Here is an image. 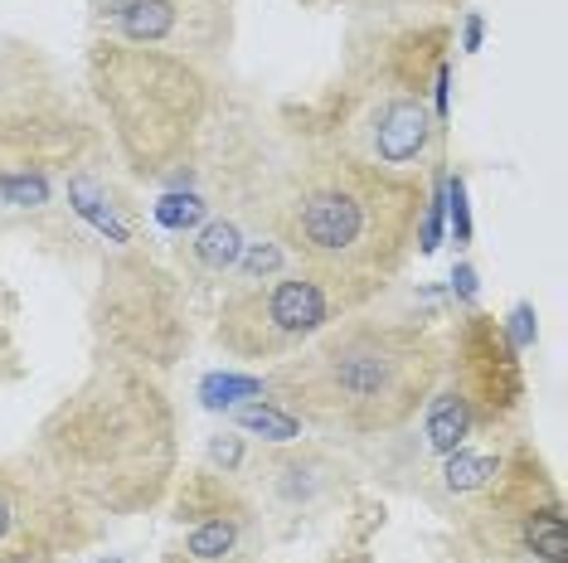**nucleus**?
Here are the masks:
<instances>
[{
	"instance_id": "5",
	"label": "nucleus",
	"mask_w": 568,
	"mask_h": 563,
	"mask_svg": "<svg viewBox=\"0 0 568 563\" xmlns=\"http://www.w3.org/2000/svg\"><path fill=\"white\" fill-rule=\"evenodd\" d=\"M335 311L341 306L312 277H277L267 287L248 282L219 311V340L243 360H277V355H292L296 345L316 340Z\"/></svg>"
},
{
	"instance_id": "3",
	"label": "nucleus",
	"mask_w": 568,
	"mask_h": 563,
	"mask_svg": "<svg viewBox=\"0 0 568 563\" xmlns=\"http://www.w3.org/2000/svg\"><path fill=\"white\" fill-rule=\"evenodd\" d=\"M437 383V350L408 326L351 321L316 336L312 350L273 379L287 413L341 432H389L418 413Z\"/></svg>"
},
{
	"instance_id": "14",
	"label": "nucleus",
	"mask_w": 568,
	"mask_h": 563,
	"mask_svg": "<svg viewBox=\"0 0 568 563\" xmlns=\"http://www.w3.org/2000/svg\"><path fill=\"white\" fill-rule=\"evenodd\" d=\"M496 481H500V457L452 452V462H447V491L471 495V491H486V485H496Z\"/></svg>"
},
{
	"instance_id": "8",
	"label": "nucleus",
	"mask_w": 568,
	"mask_h": 563,
	"mask_svg": "<svg viewBox=\"0 0 568 563\" xmlns=\"http://www.w3.org/2000/svg\"><path fill=\"white\" fill-rule=\"evenodd\" d=\"M433 117L423 108V98H384L379 108L359 126V161L384 165V171H398V165H413L428 151L433 141Z\"/></svg>"
},
{
	"instance_id": "21",
	"label": "nucleus",
	"mask_w": 568,
	"mask_h": 563,
	"mask_svg": "<svg viewBox=\"0 0 568 563\" xmlns=\"http://www.w3.org/2000/svg\"><path fill=\"white\" fill-rule=\"evenodd\" d=\"M239 452H243V447H239V438H229V432H224V438H214V442H210V457H214V462H224L229 471L239 467Z\"/></svg>"
},
{
	"instance_id": "16",
	"label": "nucleus",
	"mask_w": 568,
	"mask_h": 563,
	"mask_svg": "<svg viewBox=\"0 0 568 563\" xmlns=\"http://www.w3.org/2000/svg\"><path fill=\"white\" fill-rule=\"evenodd\" d=\"M253 393H263V379L253 375H210L200 383V399L210 408H234L239 399H253Z\"/></svg>"
},
{
	"instance_id": "26",
	"label": "nucleus",
	"mask_w": 568,
	"mask_h": 563,
	"mask_svg": "<svg viewBox=\"0 0 568 563\" xmlns=\"http://www.w3.org/2000/svg\"><path fill=\"white\" fill-rule=\"evenodd\" d=\"M185 563H195V559H185ZM224 563H229V559H224Z\"/></svg>"
},
{
	"instance_id": "20",
	"label": "nucleus",
	"mask_w": 568,
	"mask_h": 563,
	"mask_svg": "<svg viewBox=\"0 0 568 563\" xmlns=\"http://www.w3.org/2000/svg\"><path fill=\"white\" fill-rule=\"evenodd\" d=\"M277 258H282L277 248H253L248 258H243V273H248V277H257V273H273Z\"/></svg>"
},
{
	"instance_id": "19",
	"label": "nucleus",
	"mask_w": 568,
	"mask_h": 563,
	"mask_svg": "<svg viewBox=\"0 0 568 563\" xmlns=\"http://www.w3.org/2000/svg\"><path fill=\"white\" fill-rule=\"evenodd\" d=\"M447 204H452V228H457V243L471 238V214H467V185L452 181L447 185Z\"/></svg>"
},
{
	"instance_id": "23",
	"label": "nucleus",
	"mask_w": 568,
	"mask_h": 563,
	"mask_svg": "<svg viewBox=\"0 0 568 563\" xmlns=\"http://www.w3.org/2000/svg\"><path fill=\"white\" fill-rule=\"evenodd\" d=\"M457 287H462V297H471V291H476V273H471V267H457Z\"/></svg>"
},
{
	"instance_id": "15",
	"label": "nucleus",
	"mask_w": 568,
	"mask_h": 563,
	"mask_svg": "<svg viewBox=\"0 0 568 563\" xmlns=\"http://www.w3.org/2000/svg\"><path fill=\"white\" fill-rule=\"evenodd\" d=\"M234 418H239V428L263 432V438H273V442H292V438H296V413H287V408H273V403H243Z\"/></svg>"
},
{
	"instance_id": "25",
	"label": "nucleus",
	"mask_w": 568,
	"mask_h": 563,
	"mask_svg": "<svg viewBox=\"0 0 568 563\" xmlns=\"http://www.w3.org/2000/svg\"><path fill=\"white\" fill-rule=\"evenodd\" d=\"M98 563H118V559H98Z\"/></svg>"
},
{
	"instance_id": "18",
	"label": "nucleus",
	"mask_w": 568,
	"mask_h": 563,
	"mask_svg": "<svg viewBox=\"0 0 568 563\" xmlns=\"http://www.w3.org/2000/svg\"><path fill=\"white\" fill-rule=\"evenodd\" d=\"M0 195H6L10 204H44L49 199V185H44V175H0Z\"/></svg>"
},
{
	"instance_id": "12",
	"label": "nucleus",
	"mask_w": 568,
	"mask_h": 563,
	"mask_svg": "<svg viewBox=\"0 0 568 563\" xmlns=\"http://www.w3.org/2000/svg\"><path fill=\"white\" fill-rule=\"evenodd\" d=\"M525 544L535 549V554H545V563H568V524H564L559 501L525 515Z\"/></svg>"
},
{
	"instance_id": "17",
	"label": "nucleus",
	"mask_w": 568,
	"mask_h": 563,
	"mask_svg": "<svg viewBox=\"0 0 568 563\" xmlns=\"http://www.w3.org/2000/svg\"><path fill=\"white\" fill-rule=\"evenodd\" d=\"M156 219L180 234V228H190V224L204 219V199H195V195H165V199L156 204Z\"/></svg>"
},
{
	"instance_id": "7",
	"label": "nucleus",
	"mask_w": 568,
	"mask_h": 563,
	"mask_svg": "<svg viewBox=\"0 0 568 563\" xmlns=\"http://www.w3.org/2000/svg\"><path fill=\"white\" fill-rule=\"evenodd\" d=\"M462 369H467V389H457L471 403V413H506L520 399V360H515V345L506 340V330L490 326L486 316H476L462 336Z\"/></svg>"
},
{
	"instance_id": "10",
	"label": "nucleus",
	"mask_w": 568,
	"mask_h": 563,
	"mask_svg": "<svg viewBox=\"0 0 568 563\" xmlns=\"http://www.w3.org/2000/svg\"><path fill=\"white\" fill-rule=\"evenodd\" d=\"M69 199H73V209H79L83 219L98 228V234H108L112 243H126V224L118 219V209H112L108 190H102L93 175H73V181H69Z\"/></svg>"
},
{
	"instance_id": "6",
	"label": "nucleus",
	"mask_w": 568,
	"mask_h": 563,
	"mask_svg": "<svg viewBox=\"0 0 568 563\" xmlns=\"http://www.w3.org/2000/svg\"><path fill=\"white\" fill-rule=\"evenodd\" d=\"M93 540L79 501L54 477H16L0 467V563H49Z\"/></svg>"
},
{
	"instance_id": "2",
	"label": "nucleus",
	"mask_w": 568,
	"mask_h": 563,
	"mask_svg": "<svg viewBox=\"0 0 568 563\" xmlns=\"http://www.w3.org/2000/svg\"><path fill=\"white\" fill-rule=\"evenodd\" d=\"M44 462L73 501L112 515L151 505L175 467L165 393L141 369H102L49 418Z\"/></svg>"
},
{
	"instance_id": "9",
	"label": "nucleus",
	"mask_w": 568,
	"mask_h": 563,
	"mask_svg": "<svg viewBox=\"0 0 568 563\" xmlns=\"http://www.w3.org/2000/svg\"><path fill=\"white\" fill-rule=\"evenodd\" d=\"M471 422H476V413L457 389L437 393V399L428 403V442L437 447V452H457L462 438L471 432Z\"/></svg>"
},
{
	"instance_id": "24",
	"label": "nucleus",
	"mask_w": 568,
	"mask_h": 563,
	"mask_svg": "<svg viewBox=\"0 0 568 563\" xmlns=\"http://www.w3.org/2000/svg\"><path fill=\"white\" fill-rule=\"evenodd\" d=\"M467 49H481V16L467 20Z\"/></svg>"
},
{
	"instance_id": "4",
	"label": "nucleus",
	"mask_w": 568,
	"mask_h": 563,
	"mask_svg": "<svg viewBox=\"0 0 568 563\" xmlns=\"http://www.w3.org/2000/svg\"><path fill=\"white\" fill-rule=\"evenodd\" d=\"M93 88L112 117L118 146L141 175L171 171L204 117V79L185 59L108 40L93 49Z\"/></svg>"
},
{
	"instance_id": "13",
	"label": "nucleus",
	"mask_w": 568,
	"mask_h": 563,
	"mask_svg": "<svg viewBox=\"0 0 568 563\" xmlns=\"http://www.w3.org/2000/svg\"><path fill=\"white\" fill-rule=\"evenodd\" d=\"M234 549H239V520L234 515H210V520H200L195 534H190L185 559H195V563H224V559H234Z\"/></svg>"
},
{
	"instance_id": "22",
	"label": "nucleus",
	"mask_w": 568,
	"mask_h": 563,
	"mask_svg": "<svg viewBox=\"0 0 568 563\" xmlns=\"http://www.w3.org/2000/svg\"><path fill=\"white\" fill-rule=\"evenodd\" d=\"M510 321H515V330H510V345H515V350H520V345H529V306H515V316H510Z\"/></svg>"
},
{
	"instance_id": "11",
	"label": "nucleus",
	"mask_w": 568,
	"mask_h": 563,
	"mask_svg": "<svg viewBox=\"0 0 568 563\" xmlns=\"http://www.w3.org/2000/svg\"><path fill=\"white\" fill-rule=\"evenodd\" d=\"M190 258H195L204 273H224V267H234V263L243 258V234H239V224H229V219L204 224L200 238L190 243Z\"/></svg>"
},
{
	"instance_id": "1",
	"label": "nucleus",
	"mask_w": 568,
	"mask_h": 563,
	"mask_svg": "<svg viewBox=\"0 0 568 563\" xmlns=\"http://www.w3.org/2000/svg\"><path fill=\"white\" fill-rule=\"evenodd\" d=\"M423 190L398 171L359 156H326L306 165L282 204V243L302 258V273L331 291L335 306H355L384 287L413 248Z\"/></svg>"
}]
</instances>
